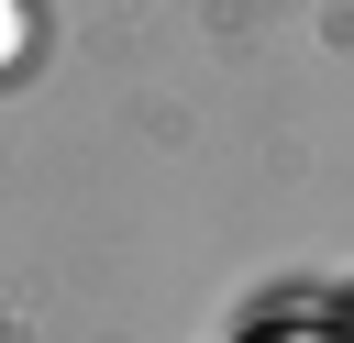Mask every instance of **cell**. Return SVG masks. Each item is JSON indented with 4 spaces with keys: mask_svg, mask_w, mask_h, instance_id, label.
Returning <instances> with one entry per match:
<instances>
[{
    "mask_svg": "<svg viewBox=\"0 0 354 343\" xmlns=\"http://www.w3.org/2000/svg\"><path fill=\"white\" fill-rule=\"evenodd\" d=\"M0 55H22V0H0Z\"/></svg>",
    "mask_w": 354,
    "mask_h": 343,
    "instance_id": "6da1fadb",
    "label": "cell"
}]
</instances>
